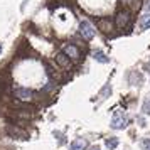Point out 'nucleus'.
Wrapping results in <instances>:
<instances>
[{
    "instance_id": "5",
    "label": "nucleus",
    "mask_w": 150,
    "mask_h": 150,
    "mask_svg": "<svg viewBox=\"0 0 150 150\" xmlns=\"http://www.w3.org/2000/svg\"><path fill=\"white\" fill-rule=\"evenodd\" d=\"M14 95H15V98L21 100V101H30L32 96H34V93H32L30 89H27V88H17Z\"/></svg>"
},
{
    "instance_id": "4",
    "label": "nucleus",
    "mask_w": 150,
    "mask_h": 150,
    "mask_svg": "<svg viewBox=\"0 0 150 150\" xmlns=\"http://www.w3.org/2000/svg\"><path fill=\"white\" fill-rule=\"evenodd\" d=\"M130 19H132V15H130L128 10L118 12V15H116V27L118 29H127L128 24H130Z\"/></svg>"
},
{
    "instance_id": "2",
    "label": "nucleus",
    "mask_w": 150,
    "mask_h": 150,
    "mask_svg": "<svg viewBox=\"0 0 150 150\" xmlns=\"http://www.w3.org/2000/svg\"><path fill=\"white\" fill-rule=\"evenodd\" d=\"M127 125H128L127 115H123L122 111H116L115 116H113V120H111V128L113 130H123Z\"/></svg>"
},
{
    "instance_id": "3",
    "label": "nucleus",
    "mask_w": 150,
    "mask_h": 150,
    "mask_svg": "<svg viewBox=\"0 0 150 150\" xmlns=\"http://www.w3.org/2000/svg\"><path fill=\"white\" fill-rule=\"evenodd\" d=\"M149 27H150V0H145L142 17H140V29L145 30V29H149Z\"/></svg>"
},
{
    "instance_id": "13",
    "label": "nucleus",
    "mask_w": 150,
    "mask_h": 150,
    "mask_svg": "<svg viewBox=\"0 0 150 150\" xmlns=\"http://www.w3.org/2000/svg\"><path fill=\"white\" fill-rule=\"evenodd\" d=\"M142 149H143V150H150V138H145V140H142Z\"/></svg>"
},
{
    "instance_id": "8",
    "label": "nucleus",
    "mask_w": 150,
    "mask_h": 150,
    "mask_svg": "<svg viewBox=\"0 0 150 150\" xmlns=\"http://www.w3.org/2000/svg\"><path fill=\"white\" fill-rule=\"evenodd\" d=\"M56 62H57L61 68H71V59H69L64 52H59V54L56 56Z\"/></svg>"
},
{
    "instance_id": "14",
    "label": "nucleus",
    "mask_w": 150,
    "mask_h": 150,
    "mask_svg": "<svg viewBox=\"0 0 150 150\" xmlns=\"http://www.w3.org/2000/svg\"><path fill=\"white\" fill-rule=\"evenodd\" d=\"M89 150H101V149H100V147H96V145H95V147H91Z\"/></svg>"
},
{
    "instance_id": "6",
    "label": "nucleus",
    "mask_w": 150,
    "mask_h": 150,
    "mask_svg": "<svg viewBox=\"0 0 150 150\" xmlns=\"http://www.w3.org/2000/svg\"><path fill=\"white\" fill-rule=\"evenodd\" d=\"M62 52L68 56L69 59H79V56H81L79 49L76 47L74 44H66V46L62 47Z\"/></svg>"
},
{
    "instance_id": "1",
    "label": "nucleus",
    "mask_w": 150,
    "mask_h": 150,
    "mask_svg": "<svg viewBox=\"0 0 150 150\" xmlns=\"http://www.w3.org/2000/svg\"><path fill=\"white\" fill-rule=\"evenodd\" d=\"M79 34H81L83 39L91 41L95 37V27H93V24L89 21H81V24H79Z\"/></svg>"
},
{
    "instance_id": "11",
    "label": "nucleus",
    "mask_w": 150,
    "mask_h": 150,
    "mask_svg": "<svg viewBox=\"0 0 150 150\" xmlns=\"http://www.w3.org/2000/svg\"><path fill=\"white\" fill-rule=\"evenodd\" d=\"M118 138H116V137H110V138H106V140H105V145H106V147H108L110 150H115L116 147H118Z\"/></svg>"
},
{
    "instance_id": "10",
    "label": "nucleus",
    "mask_w": 150,
    "mask_h": 150,
    "mask_svg": "<svg viewBox=\"0 0 150 150\" xmlns=\"http://www.w3.org/2000/svg\"><path fill=\"white\" fill-rule=\"evenodd\" d=\"M93 57H95V61H98V62H101V64H106V62H110V57L103 51H95L93 52Z\"/></svg>"
},
{
    "instance_id": "12",
    "label": "nucleus",
    "mask_w": 150,
    "mask_h": 150,
    "mask_svg": "<svg viewBox=\"0 0 150 150\" xmlns=\"http://www.w3.org/2000/svg\"><path fill=\"white\" fill-rule=\"evenodd\" d=\"M142 110H143V113H145V115H150V95L147 96V98H145V101H143Z\"/></svg>"
},
{
    "instance_id": "15",
    "label": "nucleus",
    "mask_w": 150,
    "mask_h": 150,
    "mask_svg": "<svg viewBox=\"0 0 150 150\" xmlns=\"http://www.w3.org/2000/svg\"><path fill=\"white\" fill-rule=\"evenodd\" d=\"M0 52H2V46H0Z\"/></svg>"
},
{
    "instance_id": "7",
    "label": "nucleus",
    "mask_w": 150,
    "mask_h": 150,
    "mask_svg": "<svg viewBox=\"0 0 150 150\" xmlns=\"http://www.w3.org/2000/svg\"><path fill=\"white\" fill-rule=\"evenodd\" d=\"M7 133L12 135L14 138H27V133H25L22 128H19V127H14V125L7 127Z\"/></svg>"
},
{
    "instance_id": "9",
    "label": "nucleus",
    "mask_w": 150,
    "mask_h": 150,
    "mask_svg": "<svg viewBox=\"0 0 150 150\" xmlns=\"http://www.w3.org/2000/svg\"><path fill=\"white\" fill-rule=\"evenodd\" d=\"M86 147H88L86 138H76L74 142L69 145V150H84Z\"/></svg>"
}]
</instances>
